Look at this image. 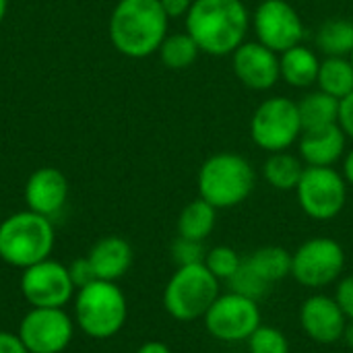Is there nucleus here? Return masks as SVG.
<instances>
[{
	"instance_id": "f257e3e1",
	"label": "nucleus",
	"mask_w": 353,
	"mask_h": 353,
	"mask_svg": "<svg viewBox=\"0 0 353 353\" xmlns=\"http://www.w3.org/2000/svg\"><path fill=\"white\" fill-rule=\"evenodd\" d=\"M250 12L242 0H194L186 14V33L209 56H232L250 29Z\"/></svg>"
},
{
	"instance_id": "f03ea898",
	"label": "nucleus",
	"mask_w": 353,
	"mask_h": 353,
	"mask_svg": "<svg viewBox=\"0 0 353 353\" xmlns=\"http://www.w3.org/2000/svg\"><path fill=\"white\" fill-rule=\"evenodd\" d=\"M168 23L159 0H120L110 19V39L120 54L147 58L159 52Z\"/></svg>"
},
{
	"instance_id": "7ed1b4c3",
	"label": "nucleus",
	"mask_w": 353,
	"mask_h": 353,
	"mask_svg": "<svg viewBox=\"0 0 353 353\" xmlns=\"http://www.w3.org/2000/svg\"><path fill=\"white\" fill-rule=\"evenodd\" d=\"M256 174L250 161L238 153H215L199 170V196L215 209H232L254 190Z\"/></svg>"
},
{
	"instance_id": "20e7f679",
	"label": "nucleus",
	"mask_w": 353,
	"mask_h": 353,
	"mask_svg": "<svg viewBox=\"0 0 353 353\" xmlns=\"http://www.w3.org/2000/svg\"><path fill=\"white\" fill-rule=\"evenodd\" d=\"M56 234L50 217L33 211H19L0 223V259L17 269H27L50 259Z\"/></svg>"
},
{
	"instance_id": "39448f33",
	"label": "nucleus",
	"mask_w": 353,
	"mask_h": 353,
	"mask_svg": "<svg viewBox=\"0 0 353 353\" xmlns=\"http://www.w3.org/2000/svg\"><path fill=\"white\" fill-rule=\"evenodd\" d=\"M126 296L116 281H93L74 296V325L91 339H110L126 323Z\"/></svg>"
},
{
	"instance_id": "423d86ee",
	"label": "nucleus",
	"mask_w": 353,
	"mask_h": 353,
	"mask_svg": "<svg viewBox=\"0 0 353 353\" xmlns=\"http://www.w3.org/2000/svg\"><path fill=\"white\" fill-rule=\"evenodd\" d=\"M219 298V279L201 265L178 267L163 290L165 312L180 321L190 323L203 319L211 304Z\"/></svg>"
},
{
	"instance_id": "0eeeda50",
	"label": "nucleus",
	"mask_w": 353,
	"mask_h": 353,
	"mask_svg": "<svg viewBox=\"0 0 353 353\" xmlns=\"http://www.w3.org/2000/svg\"><path fill=\"white\" fill-rule=\"evenodd\" d=\"M304 128L298 110V101L283 95L265 99L252 114L250 137L252 141L269 153L288 151L296 141H300Z\"/></svg>"
},
{
	"instance_id": "6e6552de",
	"label": "nucleus",
	"mask_w": 353,
	"mask_h": 353,
	"mask_svg": "<svg viewBox=\"0 0 353 353\" xmlns=\"http://www.w3.org/2000/svg\"><path fill=\"white\" fill-rule=\"evenodd\" d=\"M296 196L308 217L316 221H329L345 207L347 182L335 168L306 165L296 186Z\"/></svg>"
},
{
	"instance_id": "1a4fd4ad",
	"label": "nucleus",
	"mask_w": 353,
	"mask_h": 353,
	"mask_svg": "<svg viewBox=\"0 0 353 353\" xmlns=\"http://www.w3.org/2000/svg\"><path fill=\"white\" fill-rule=\"evenodd\" d=\"M345 267L341 244L331 238H310L292 254L294 279L310 290L331 285L339 279Z\"/></svg>"
},
{
	"instance_id": "9d476101",
	"label": "nucleus",
	"mask_w": 353,
	"mask_h": 353,
	"mask_svg": "<svg viewBox=\"0 0 353 353\" xmlns=\"http://www.w3.org/2000/svg\"><path fill=\"white\" fill-rule=\"evenodd\" d=\"M203 319L207 331L225 343L248 341V337L261 327L259 304L234 292L219 294Z\"/></svg>"
},
{
	"instance_id": "9b49d317",
	"label": "nucleus",
	"mask_w": 353,
	"mask_h": 353,
	"mask_svg": "<svg viewBox=\"0 0 353 353\" xmlns=\"http://www.w3.org/2000/svg\"><path fill=\"white\" fill-rule=\"evenodd\" d=\"M74 292L68 267L58 261L46 259L21 273V294L31 308H64Z\"/></svg>"
},
{
	"instance_id": "f8f14e48",
	"label": "nucleus",
	"mask_w": 353,
	"mask_h": 353,
	"mask_svg": "<svg viewBox=\"0 0 353 353\" xmlns=\"http://www.w3.org/2000/svg\"><path fill=\"white\" fill-rule=\"evenodd\" d=\"M17 335L29 353H62L72 341L74 321L64 308H29Z\"/></svg>"
},
{
	"instance_id": "ddd939ff",
	"label": "nucleus",
	"mask_w": 353,
	"mask_h": 353,
	"mask_svg": "<svg viewBox=\"0 0 353 353\" xmlns=\"http://www.w3.org/2000/svg\"><path fill=\"white\" fill-rule=\"evenodd\" d=\"M256 41L283 54L304 39V23L288 0H263L252 17Z\"/></svg>"
},
{
	"instance_id": "4468645a",
	"label": "nucleus",
	"mask_w": 353,
	"mask_h": 353,
	"mask_svg": "<svg viewBox=\"0 0 353 353\" xmlns=\"http://www.w3.org/2000/svg\"><path fill=\"white\" fill-rule=\"evenodd\" d=\"M232 66L238 81L252 91H269L281 79L279 54L261 41H244L232 54Z\"/></svg>"
},
{
	"instance_id": "2eb2a0df",
	"label": "nucleus",
	"mask_w": 353,
	"mask_h": 353,
	"mask_svg": "<svg viewBox=\"0 0 353 353\" xmlns=\"http://www.w3.org/2000/svg\"><path fill=\"white\" fill-rule=\"evenodd\" d=\"M345 323L347 319L335 298L325 294L310 296L300 308V325L304 333L321 345L337 343L343 337Z\"/></svg>"
},
{
	"instance_id": "dca6fc26",
	"label": "nucleus",
	"mask_w": 353,
	"mask_h": 353,
	"mask_svg": "<svg viewBox=\"0 0 353 353\" xmlns=\"http://www.w3.org/2000/svg\"><path fill=\"white\" fill-rule=\"evenodd\" d=\"M68 196V182L64 174L56 168H41L33 172L25 184L27 209L43 217L56 215Z\"/></svg>"
},
{
	"instance_id": "f3484780",
	"label": "nucleus",
	"mask_w": 353,
	"mask_h": 353,
	"mask_svg": "<svg viewBox=\"0 0 353 353\" xmlns=\"http://www.w3.org/2000/svg\"><path fill=\"white\" fill-rule=\"evenodd\" d=\"M347 137L339 124H331L325 128L304 130L298 145H300V159L306 165L314 168H333L345 153Z\"/></svg>"
},
{
	"instance_id": "a211bd4d",
	"label": "nucleus",
	"mask_w": 353,
	"mask_h": 353,
	"mask_svg": "<svg viewBox=\"0 0 353 353\" xmlns=\"http://www.w3.org/2000/svg\"><path fill=\"white\" fill-rule=\"evenodd\" d=\"M87 259L97 279L118 281L132 265V248L120 236H105L91 246Z\"/></svg>"
},
{
	"instance_id": "6ab92c4d",
	"label": "nucleus",
	"mask_w": 353,
	"mask_h": 353,
	"mask_svg": "<svg viewBox=\"0 0 353 353\" xmlns=\"http://www.w3.org/2000/svg\"><path fill=\"white\" fill-rule=\"evenodd\" d=\"M319 70H321V60L316 52L302 43L279 54V74L292 87L304 89L316 85Z\"/></svg>"
},
{
	"instance_id": "aec40b11",
	"label": "nucleus",
	"mask_w": 353,
	"mask_h": 353,
	"mask_svg": "<svg viewBox=\"0 0 353 353\" xmlns=\"http://www.w3.org/2000/svg\"><path fill=\"white\" fill-rule=\"evenodd\" d=\"M298 110H300L304 130L339 124V99H335L333 95H329L321 89L304 95L298 101Z\"/></svg>"
},
{
	"instance_id": "412c9836",
	"label": "nucleus",
	"mask_w": 353,
	"mask_h": 353,
	"mask_svg": "<svg viewBox=\"0 0 353 353\" xmlns=\"http://www.w3.org/2000/svg\"><path fill=\"white\" fill-rule=\"evenodd\" d=\"M215 221H217V209L199 196L196 201L188 203L182 209V213L178 217V236L203 242L205 238L211 236Z\"/></svg>"
},
{
	"instance_id": "4be33fe9",
	"label": "nucleus",
	"mask_w": 353,
	"mask_h": 353,
	"mask_svg": "<svg viewBox=\"0 0 353 353\" xmlns=\"http://www.w3.org/2000/svg\"><path fill=\"white\" fill-rule=\"evenodd\" d=\"M244 261L269 285L292 275V254L281 246H263Z\"/></svg>"
},
{
	"instance_id": "5701e85b",
	"label": "nucleus",
	"mask_w": 353,
	"mask_h": 353,
	"mask_svg": "<svg viewBox=\"0 0 353 353\" xmlns=\"http://www.w3.org/2000/svg\"><path fill=\"white\" fill-rule=\"evenodd\" d=\"M304 170H306L304 161L288 151L271 153L263 163L265 180L277 190H296Z\"/></svg>"
},
{
	"instance_id": "b1692460",
	"label": "nucleus",
	"mask_w": 353,
	"mask_h": 353,
	"mask_svg": "<svg viewBox=\"0 0 353 353\" xmlns=\"http://www.w3.org/2000/svg\"><path fill=\"white\" fill-rule=\"evenodd\" d=\"M316 85L321 91L333 95L335 99H343L353 91V64L343 56H327L321 62Z\"/></svg>"
},
{
	"instance_id": "393cba45",
	"label": "nucleus",
	"mask_w": 353,
	"mask_h": 353,
	"mask_svg": "<svg viewBox=\"0 0 353 353\" xmlns=\"http://www.w3.org/2000/svg\"><path fill=\"white\" fill-rule=\"evenodd\" d=\"M316 46L325 56L350 58L353 50V21L329 19L316 31Z\"/></svg>"
},
{
	"instance_id": "a878e982",
	"label": "nucleus",
	"mask_w": 353,
	"mask_h": 353,
	"mask_svg": "<svg viewBox=\"0 0 353 353\" xmlns=\"http://www.w3.org/2000/svg\"><path fill=\"white\" fill-rule=\"evenodd\" d=\"M201 50L196 41L188 33H172L165 35L163 43L159 46V58L161 62L172 70H184L194 64Z\"/></svg>"
},
{
	"instance_id": "bb28decb",
	"label": "nucleus",
	"mask_w": 353,
	"mask_h": 353,
	"mask_svg": "<svg viewBox=\"0 0 353 353\" xmlns=\"http://www.w3.org/2000/svg\"><path fill=\"white\" fill-rule=\"evenodd\" d=\"M228 285H230V290H232L234 294H240V296L250 298V300H254V302H259V300L269 292V288H271L265 279H261V277L246 265V261H242L240 269L228 279Z\"/></svg>"
},
{
	"instance_id": "cd10ccee",
	"label": "nucleus",
	"mask_w": 353,
	"mask_h": 353,
	"mask_svg": "<svg viewBox=\"0 0 353 353\" xmlns=\"http://www.w3.org/2000/svg\"><path fill=\"white\" fill-rule=\"evenodd\" d=\"M242 261L244 259L230 246H215V248L207 250V254H205V267L219 281H228L240 269Z\"/></svg>"
},
{
	"instance_id": "c85d7f7f",
	"label": "nucleus",
	"mask_w": 353,
	"mask_h": 353,
	"mask_svg": "<svg viewBox=\"0 0 353 353\" xmlns=\"http://www.w3.org/2000/svg\"><path fill=\"white\" fill-rule=\"evenodd\" d=\"M248 350L250 353H290V343L279 329L261 325L248 337Z\"/></svg>"
},
{
	"instance_id": "c756f323",
	"label": "nucleus",
	"mask_w": 353,
	"mask_h": 353,
	"mask_svg": "<svg viewBox=\"0 0 353 353\" xmlns=\"http://www.w3.org/2000/svg\"><path fill=\"white\" fill-rule=\"evenodd\" d=\"M205 246L203 242L196 240H188V238H180L172 244V259L178 267H186V265H201L205 263Z\"/></svg>"
},
{
	"instance_id": "7c9ffc66",
	"label": "nucleus",
	"mask_w": 353,
	"mask_h": 353,
	"mask_svg": "<svg viewBox=\"0 0 353 353\" xmlns=\"http://www.w3.org/2000/svg\"><path fill=\"white\" fill-rule=\"evenodd\" d=\"M68 273H70V279H72V283H74L77 290H81V288H85V285L97 281V277H95V273H93V267H91V263H89L87 256H85V259L72 261L70 267H68Z\"/></svg>"
},
{
	"instance_id": "2f4dec72",
	"label": "nucleus",
	"mask_w": 353,
	"mask_h": 353,
	"mask_svg": "<svg viewBox=\"0 0 353 353\" xmlns=\"http://www.w3.org/2000/svg\"><path fill=\"white\" fill-rule=\"evenodd\" d=\"M335 302L339 304V308L343 310L345 319H353V275L343 277L337 283V292H335Z\"/></svg>"
},
{
	"instance_id": "473e14b6",
	"label": "nucleus",
	"mask_w": 353,
	"mask_h": 353,
	"mask_svg": "<svg viewBox=\"0 0 353 353\" xmlns=\"http://www.w3.org/2000/svg\"><path fill=\"white\" fill-rule=\"evenodd\" d=\"M339 126L347 139H353V91L339 99Z\"/></svg>"
},
{
	"instance_id": "72a5a7b5",
	"label": "nucleus",
	"mask_w": 353,
	"mask_h": 353,
	"mask_svg": "<svg viewBox=\"0 0 353 353\" xmlns=\"http://www.w3.org/2000/svg\"><path fill=\"white\" fill-rule=\"evenodd\" d=\"M194 0H159L163 12L168 14V19H178V17H186L190 6Z\"/></svg>"
},
{
	"instance_id": "f704fd0d",
	"label": "nucleus",
	"mask_w": 353,
	"mask_h": 353,
	"mask_svg": "<svg viewBox=\"0 0 353 353\" xmlns=\"http://www.w3.org/2000/svg\"><path fill=\"white\" fill-rule=\"evenodd\" d=\"M0 353H29L17 333L0 331Z\"/></svg>"
},
{
	"instance_id": "c9c22d12",
	"label": "nucleus",
	"mask_w": 353,
	"mask_h": 353,
	"mask_svg": "<svg viewBox=\"0 0 353 353\" xmlns=\"http://www.w3.org/2000/svg\"><path fill=\"white\" fill-rule=\"evenodd\" d=\"M134 353H172V350L165 343H161V341H147Z\"/></svg>"
},
{
	"instance_id": "e433bc0d",
	"label": "nucleus",
	"mask_w": 353,
	"mask_h": 353,
	"mask_svg": "<svg viewBox=\"0 0 353 353\" xmlns=\"http://www.w3.org/2000/svg\"><path fill=\"white\" fill-rule=\"evenodd\" d=\"M343 178H345L347 184L353 186V149L345 155V159H343Z\"/></svg>"
},
{
	"instance_id": "4c0bfd02",
	"label": "nucleus",
	"mask_w": 353,
	"mask_h": 353,
	"mask_svg": "<svg viewBox=\"0 0 353 353\" xmlns=\"http://www.w3.org/2000/svg\"><path fill=\"white\" fill-rule=\"evenodd\" d=\"M341 339L353 350V319L345 323V329H343V337H341Z\"/></svg>"
},
{
	"instance_id": "58836bf2",
	"label": "nucleus",
	"mask_w": 353,
	"mask_h": 353,
	"mask_svg": "<svg viewBox=\"0 0 353 353\" xmlns=\"http://www.w3.org/2000/svg\"><path fill=\"white\" fill-rule=\"evenodd\" d=\"M6 6H8V0H0V23H2V19L6 14Z\"/></svg>"
},
{
	"instance_id": "ea45409f",
	"label": "nucleus",
	"mask_w": 353,
	"mask_h": 353,
	"mask_svg": "<svg viewBox=\"0 0 353 353\" xmlns=\"http://www.w3.org/2000/svg\"><path fill=\"white\" fill-rule=\"evenodd\" d=\"M350 60H352V64H353V50H352V54H350Z\"/></svg>"
}]
</instances>
